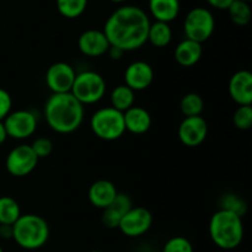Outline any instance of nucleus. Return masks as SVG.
Returning a JSON list of instances; mask_svg holds the SVG:
<instances>
[{
	"label": "nucleus",
	"instance_id": "nucleus-1",
	"mask_svg": "<svg viewBox=\"0 0 252 252\" xmlns=\"http://www.w3.org/2000/svg\"><path fill=\"white\" fill-rule=\"evenodd\" d=\"M150 24L144 10L134 5H125L108 16L102 31L110 46L117 47L126 53L142 48L147 43Z\"/></svg>",
	"mask_w": 252,
	"mask_h": 252
},
{
	"label": "nucleus",
	"instance_id": "nucleus-2",
	"mask_svg": "<svg viewBox=\"0 0 252 252\" xmlns=\"http://www.w3.org/2000/svg\"><path fill=\"white\" fill-rule=\"evenodd\" d=\"M43 113L48 127L59 134L78 130L85 117L84 106L70 93L52 94L44 103Z\"/></svg>",
	"mask_w": 252,
	"mask_h": 252
},
{
	"label": "nucleus",
	"instance_id": "nucleus-3",
	"mask_svg": "<svg viewBox=\"0 0 252 252\" xmlns=\"http://www.w3.org/2000/svg\"><path fill=\"white\" fill-rule=\"evenodd\" d=\"M209 236L221 250H234L244 240L243 218L233 212L219 209L209 220Z\"/></svg>",
	"mask_w": 252,
	"mask_h": 252
},
{
	"label": "nucleus",
	"instance_id": "nucleus-4",
	"mask_svg": "<svg viewBox=\"0 0 252 252\" xmlns=\"http://www.w3.org/2000/svg\"><path fill=\"white\" fill-rule=\"evenodd\" d=\"M12 239L25 250H38L49 239V225L37 214H21L12 225Z\"/></svg>",
	"mask_w": 252,
	"mask_h": 252
},
{
	"label": "nucleus",
	"instance_id": "nucleus-5",
	"mask_svg": "<svg viewBox=\"0 0 252 252\" xmlns=\"http://www.w3.org/2000/svg\"><path fill=\"white\" fill-rule=\"evenodd\" d=\"M90 128L98 139L113 142L120 139L126 133L123 113L113 107H103L93 113Z\"/></svg>",
	"mask_w": 252,
	"mask_h": 252
},
{
	"label": "nucleus",
	"instance_id": "nucleus-6",
	"mask_svg": "<svg viewBox=\"0 0 252 252\" xmlns=\"http://www.w3.org/2000/svg\"><path fill=\"white\" fill-rule=\"evenodd\" d=\"M106 90V80L101 74L94 70H85L76 74L70 94L81 105L85 106L94 105L102 100Z\"/></svg>",
	"mask_w": 252,
	"mask_h": 252
},
{
	"label": "nucleus",
	"instance_id": "nucleus-7",
	"mask_svg": "<svg viewBox=\"0 0 252 252\" xmlns=\"http://www.w3.org/2000/svg\"><path fill=\"white\" fill-rule=\"evenodd\" d=\"M216 19L211 10L206 7H194L187 12L184 21V32L187 39L204 43L213 34Z\"/></svg>",
	"mask_w": 252,
	"mask_h": 252
},
{
	"label": "nucleus",
	"instance_id": "nucleus-8",
	"mask_svg": "<svg viewBox=\"0 0 252 252\" xmlns=\"http://www.w3.org/2000/svg\"><path fill=\"white\" fill-rule=\"evenodd\" d=\"M38 160L31 145L20 144L10 150L5 160V166L12 176L25 177L36 169Z\"/></svg>",
	"mask_w": 252,
	"mask_h": 252
},
{
	"label": "nucleus",
	"instance_id": "nucleus-9",
	"mask_svg": "<svg viewBox=\"0 0 252 252\" xmlns=\"http://www.w3.org/2000/svg\"><path fill=\"white\" fill-rule=\"evenodd\" d=\"M7 137L24 140L32 137L37 129V117L29 110H17L10 112L2 121Z\"/></svg>",
	"mask_w": 252,
	"mask_h": 252
},
{
	"label": "nucleus",
	"instance_id": "nucleus-10",
	"mask_svg": "<svg viewBox=\"0 0 252 252\" xmlns=\"http://www.w3.org/2000/svg\"><path fill=\"white\" fill-rule=\"evenodd\" d=\"M153 225V214L144 207H132L121 219L118 228L128 238H139L149 231Z\"/></svg>",
	"mask_w": 252,
	"mask_h": 252
},
{
	"label": "nucleus",
	"instance_id": "nucleus-11",
	"mask_svg": "<svg viewBox=\"0 0 252 252\" xmlns=\"http://www.w3.org/2000/svg\"><path fill=\"white\" fill-rule=\"evenodd\" d=\"M76 73L70 64L65 62L53 63L46 71V85L52 94L70 93Z\"/></svg>",
	"mask_w": 252,
	"mask_h": 252
},
{
	"label": "nucleus",
	"instance_id": "nucleus-12",
	"mask_svg": "<svg viewBox=\"0 0 252 252\" xmlns=\"http://www.w3.org/2000/svg\"><path fill=\"white\" fill-rule=\"evenodd\" d=\"M208 134V125L202 116L185 117L177 129L180 142L189 148H196L206 140Z\"/></svg>",
	"mask_w": 252,
	"mask_h": 252
},
{
	"label": "nucleus",
	"instance_id": "nucleus-13",
	"mask_svg": "<svg viewBox=\"0 0 252 252\" xmlns=\"http://www.w3.org/2000/svg\"><path fill=\"white\" fill-rule=\"evenodd\" d=\"M154 81V69L148 62L135 61L125 70V85L134 93L149 88Z\"/></svg>",
	"mask_w": 252,
	"mask_h": 252
},
{
	"label": "nucleus",
	"instance_id": "nucleus-14",
	"mask_svg": "<svg viewBox=\"0 0 252 252\" xmlns=\"http://www.w3.org/2000/svg\"><path fill=\"white\" fill-rule=\"evenodd\" d=\"M79 51L86 57L97 58L105 56L110 49V42L102 30L90 29L84 31L78 39Z\"/></svg>",
	"mask_w": 252,
	"mask_h": 252
},
{
	"label": "nucleus",
	"instance_id": "nucleus-15",
	"mask_svg": "<svg viewBox=\"0 0 252 252\" xmlns=\"http://www.w3.org/2000/svg\"><path fill=\"white\" fill-rule=\"evenodd\" d=\"M229 96L239 106L252 105V74L243 69L231 75L228 84Z\"/></svg>",
	"mask_w": 252,
	"mask_h": 252
},
{
	"label": "nucleus",
	"instance_id": "nucleus-16",
	"mask_svg": "<svg viewBox=\"0 0 252 252\" xmlns=\"http://www.w3.org/2000/svg\"><path fill=\"white\" fill-rule=\"evenodd\" d=\"M133 207L132 199L128 194L120 193L116 196V198L102 209V223L103 225L107 226L110 229L118 228L121 219L125 217V214L129 211Z\"/></svg>",
	"mask_w": 252,
	"mask_h": 252
},
{
	"label": "nucleus",
	"instance_id": "nucleus-17",
	"mask_svg": "<svg viewBox=\"0 0 252 252\" xmlns=\"http://www.w3.org/2000/svg\"><path fill=\"white\" fill-rule=\"evenodd\" d=\"M118 194L115 184L108 180H97L89 187L88 198L95 208L105 209Z\"/></svg>",
	"mask_w": 252,
	"mask_h": 252
},
{
	"label": "nucleus",
	"instance_id": "nucleus-18",
	"mask_svg": "<svg viewBox=\"0 0 252 252\" xmlns=\"http://www.w3.org/2000/svg\"><path fill=\"white\" fill-rule=\"evenodd\" d=\"M123 120H125L126 132H129L132 134H144L152 127V116L140 106H133L129 110L123 113Z\"/></svg>",
	"mask_w": 252,
	"mask_h": 252
},
{
	"label": "nucleus",
	"instance_id": "nucleus-19",
	"mask_svg": "<svg viewBox=\"0 0 252 252\" xmlns=\"http://www.w3.org/2000/svg\"><path fill=\"white\" fill-rule=\"evenodd\" d=\"M174 56L177 64L185 68H189V66L196 65L201 61L203 56V48L198 42L185 38L176 46Z\"/></svg>",
	"mask_w": 252,
	"mask_h": 252
},
{
	"label": "nucleus",
	"instance_id": "nucleus-20",
	"mask_svg": "<svg viewBox=\"0 0 252 252\" xmlns=\"http://www.w3.org/2000/svg\"><path fill=\"white\" fill-rule=\"evenodd\" d=\"M149 12L155 21L170 24L180 14V0H149Z\"/></svg>",
	"mask_w": 252,
	"mask_h": 252
},
{
	"label": "nucleus",
	"instance_id": "nucleus-21",
	"mask_svg": "<svg viewBox=\"0 0 252 252\" xmlns=\"http://www.w3.org/2000/svg\"><path fill=\"white\" fill-rule=\"evenodd\" d=\"M172 39V30L170 24L166 22L154 21L150 24L149 31H148V39L152 46L157 48H164L169 46Z\"/></svg>",
	"mask_w": 252,
	"mask_h": 252
},
{
	"label": "nucleus",
	"instance_id": "nucleus-22",
	"mask_svg": "<svg viewBox=\"0 0 252 252\" xmlns=\"http://www.w3.org/2000/svg\"><path fill=\"white\" fill-rule=\"evenodd\" d=\"M110 101L111 107L120 111V112L125 113L126 111L129 110L130 107L134 106L135 93L132 89L128 88L127 85L122 84V85L116 86V88L111 91Z\"/></svg>",
	"mask_w": 252,
	"mask_h": 252
},
{
	"label": "nucleus",
	"instance_id": "nucleus-23",
	"mask_svg": "<svg viewBox=\"0 0 252 252\" xmlns=\"http://www.w3.org/2000/svg\"><path fill=\"white\" fill-rule=\"evenodd\" d=\"M21 217V208L12 197H0V225H14Z\"/></svg>",
	"mask_w": 252,
	"mask_h": 252
},
{
	"label": "nucleus",
	"instance_id": "nucleus-24",
	"mask_svg": "<svg viewBox=\"0 0 252 252\" xmlns=\"http://www.w3.org/2000/svg\"><path fill=\"white\" fill-rule=\"evenodd\" d=\"M204 110V100L199 94L189 93L180 101V111L185 117L201 116Z\"/></svg>",
	"mask_w": 252,
	"mask_h": 252
},
{
	"label": "nucleus",
	"instance_id": "nucleus-25",
	"mask_svg": "<svg viewBox=\"0 0 252 252\" xmlns=\"http://www.w3.org/2000/svg\"><path fill=\"white\" fill-rule=\"evenodd\" d=\"M89 0H56L58 12L65 19H76L85 12Z\"/></svg>",
	"mask_w": 252,
	"mask_h": 252
},
{
	"label": "nucleus",
	"instance_id": "nucleus-26",
	"mask_svg": "<svg viewBox=\"0 0 252 252\" xmlns=\"http://www.w3.org/2000/svg\"><path fill=\"white\" fill-rule=\"evenodd\" d=\"M229 17L236 26H246L251 21L252 11L250 2L243 0H234L228 9Z\"/></svg>",
	"mask_w": 252,
	"mask_h": 252
},
{
	"label": "nucleus",
	"instance_id": "nucleus-27",
	"mask_svg": "<svg viewBox=\"0 0 252 252\" xmlns=\"http://www.w3.org/2000/svg\"><path fill=\"white\" fill-rule=\"evenodd\" d=\"M220 209L233 212V213L238 214L243 218L245 216L246 211H248V206H246V202L243 198H240L238 194L228 193L221 197Z\"/></svg>",
	"mask_w": 252,
	"mask_h": 252
},
{
	"label": "nucleus",
	"instance_id": "nucleus-28",
	"mask_svg": "<svg viewBox=\"0 0 252 252\" xmlns=\"http://www.w3.org/2000/svg\"><path fill=\"white\" fill-rule=\"evenodd\" d=\"M233 122L240 130H248L252 127V106H239L234 113Z\"/></svg>",
	"mask_w": 252,
	"mask_h": 252
},
{
	"label": "nucleus",
	"instance_id": "nucleus-29",
	"mask_svg": "<svg viewBox=\"0 0 252 252\" xmlns=\"http://www.w3.org/2000/svg\"><path fill=\"white\" fill-rule=\"evenodd\" d=\"M162 252H193V245L184 236H174L166 241Z\"/></svg>",
	"mask_w": 252,
	"mask_h": 252
},
{
	"label": "nucleus",
	"instance_id": "nucleus-30",
	"mask_svg": "<svg viewBox=\"0 0 252 252\" xmlns=\"http://www.w3.org/2000/svg\"><path fill=\"white\" fill-rule=\"evenodd\" d=\"M31 145L32 150L34 152V154L37 155L38 159H44V158L49 157L53 152V143L49 138L46 137H38L32 142Z\"/></svg>",
	"mask_w": 252,
	"mask_h": 252
},
{
	"label": "nucleus",
	"instance_id": "nucleus-31",
	"mask_svg": "<svg viewBox=\"0 0 252 252\" xmlns=\"http://www.w3.org/2000/svg\"><path fill=\"white\" fill-rule=\"evenodd\" d=\"M12 98L5 89L0 88V121H4L5 117L11 112Z\"/></svg>",
	"mask_w": 252,
	"mask_h": 252
},
{
	"label": "nucleus",
	"instance_id": "nucleus-32",
	"mask_svg": "<svg viewBox=\"0 0 252 252\" xmlns=\"http://www.w3.org/2000/svg\"><path fill=\"white\" fill-rule=\"evenodd\" d=\"M212 7L218 10H228L229 6L234 2V0H206Z\"/></svg>",
	"mask_w": 252,
	"mask_h": 252
},
{
	"label": "nucleus",
	"instance_id": "nucleus-33",
	"mask_svg": "<svg viewBox=\"0 0 252 252\" xmlns=\"http://www.w3.org/2000/svg\"><path fill=\"white\" fill-rule=\"evenodd\" d=\"M107 54L110 56L111 59H113V61H120L121 58L123 57V54H125V52L122 51V49L117 48V47H110V49H108Z\"/></svg>",
	"mask_w": 252,
	"mask_h": 252
},
{
	"label": "nucleus",
	"instance_id": "nucleus-34",
	"mask_svg": "<svg viewBox=\"0 0 252 252\" xmlns=\"http://www.w3.org/2000/svg\"><path fill=\"white\" fill-rule=\"evenodd\" d=\"M0 238L12 239V225H0Z\"/></svg>",
	"mask_w": 252,
	"mask_h": 252
},
{
	"label": "nucleus",
	"instance_id": "nucleus-35",
	"mask_svg": "<svg viewBox=\"0 0 252 252\" xmlns=\"http://www.w3.org/2000/svg\"><path fill=\"white\" fill-rule=\"evenodd\" d=\"M7 133H6V129H5V126L4 123H2V121H0V145L4 144L5 140L7 139Z\"/></svg>",
	"mask_w": 252,
	"mask_h": 252
},
{
	"label": "nucleus",
	"instance_id": "nucleus-36",
	"mask_svg": "<svg viewBox=\"0 0 252 252\" xmlns=\"http://www.w3.org/2000/svg\"><path fill=\"white\" fill-rule=\"evenodd\" d=\"M110 1L116 2V4H121V2H126V1H127V0H110Z\"/></svg>",
	"mask_w": 252,
	"mask_h": 252
},
{
	"label": "nucleus",
	"instance_id": "nucleus-37",
	"mask_svg": "<svg viewBox=\"0 0 252 252\" xmlns=\"http://www.w3.org/2000/svg\"><path fill=\"white\" fill-rule=\"evenodd\" d=\"M89 252H102V251H98V250H93V251H89Z\"/></svg>",
	"mask_w": 252,
	"mask_h": 252
},
{
	"label": "nucleus",
	"instance_id": "nucleus-38",
	"mask_svg": "<svg viewBox=\"0 0 252 252\" xmlns=\"http://www.w3.org/2000/svg\"><path fill=\"white\" fill-rule=\"evenodd\" d=\"M243 1H246V2H250L251 0H243Z\"/></svg>",
	"mask_w": 252,
	"mask_h": 252
},
{
	"label": "nucleus",
	"instance_id": "nucleus-39",
	"mask_svg": "<svg viewBox=\"0 0 252 252\" xmlns=\"http://www.w3.org/2000/svg\"><path fill=\"white\" fill-rule=\"evenodd\" d=\"M0 252H4V251H2V249H1V246H0Z\"/></svg>",
	"mask_w": 252,
	"mask_h": 252
}]
</instances>
